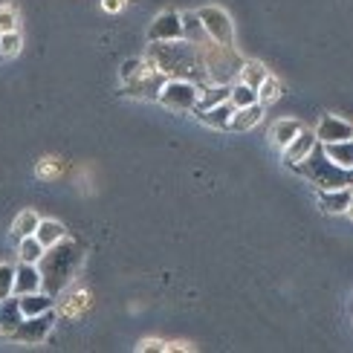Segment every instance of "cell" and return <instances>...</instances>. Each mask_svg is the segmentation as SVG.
<instances>
[{
  "label": "cell",
  "mask_w": 353,
  "mask_h": 353,
  "mask_svg": "<svg viewBox=\"0 0 353 353\" xmlns=\"http://www.w3.org/2000/svg\"><path fill=\"white\" fill-rule=\"evenodd\" d=\"M319 139H316V134L313 130H299L296 137H292L287 145H284V159H287V165H292V163H299V159H304L307 154L313 151V145H316Z\"/></svg>",
  "instance_id": "14"
},
{
  "label": "cell",
  "mask_w": 353,
  "mask_h": 353,
  "mask_svg": "<svg viewBox=\"0 0 353 353\" xmlns=\"http://www.w3.org/2000/svg\"><path fill=\"white\" fill-rule=\"evenodd\" d=\"M255 93H258V101H261V105H270V101H275L278 96L284 93V87H281V81L272 79L270 72H267V79L258 84V90H255Z\"/></svg>",
  "instance_id": "25"
},
{
  "label": "cell",
  "mask_w": 353,
  "mask_h": 353,
  "mask_svg": "<svg viewBox=\"0 0 353 353\" xmlns=\"http://www.w3.org/2000/svg\"><path fill=\"white\" fill-rule=\"evenodd\" d=\"M197 93H200V87L191 84V81H185V79H165V84L159 87L157 101H163L168 110L188 113V110H194Z\"/></svg>",
  "instance_id": "5"
},
{
  "label": "cell",
  "mask_w": 353,
  "mask_h": 353,
  "mask_svg": "<svg viewBox=\"0 0 353 353\" xmlns=\"http://www.w3.org/2000/svg\"><path fill=\"white\" fill-rule=\"evenodd\" d=\"M292 168H296L307 183L319 185V191H327V188H345L353 183V171L347 168H339L336 163H330V159L325 157V151H321V142L313 145V151L307 154L304 159H299V163H292Z\"/></svg>",
  "instance_id": "3"
},
{
  "label": "cell",
  "mask_w": 353,
  "mask_h": 353,
  "mask_svg": "<svg viewBox=\"0 0 353 353\" xmlns=\"http://www.w3.org/2000/svg\"><path fill=\"white\" fill-rule=\"evenodd\" d=\"M105 9L108 12H119L122 9V0H105Z\"/></svg>",
  "instance_id": "32"
},
{
  "label": "cell",
  "mask_w": 353,
  "mask_h": 353,
  "mask_svg": "<svg viewBox=\"0 0 353 353\" xmlns=\"http://www.w3.org/2000/svg\"><path fill=\"white\" fill-rule=\"evenodd\" d=\"M267 79V70H263L258 61H243L241 72H238V81L246 84V87H252V90H258V84Z\"/></svg>",
  "instance_id": "22"
},
{
  "label": "cell",
  "mask_w": 353,
  "mask_h": 353,
  "mask_svg": "<svg viewBox=\"0 0 353 353\" xmlns=\"http://www.w3.org/2000/svg\"><path fill=\"white\" fill-rule=\"evenodd\" d=\"M176 38H183L180 14L176 12H163L148 29V41H176Z\"/></svg>",
  "instance_id": "9"
},
{
  "label": "cell",
  "mask_w": 353,
  "mask_h": 353,
  "mask_svg": "<svg viewBox=\"0 0 353 353\" xmlns=\"http://www.w3.org/2000/svg\"><path fill=\"white\" fill-rule=\"evenodd\" d=\"M197 18L205 29V35H209L214 43H223V47H232L234 43V26H232V18L223 12V9H217V6H205L197 12Z\"/></svg>",
  "instance_id": "8"
},
{
  "label": "cell",
  "mask_w": 353,
  "mask_h": 353,
  "mask_svg": "<svg viewBox=\"0 0 353 353\" xmlns=\"http://www.w3.org/2000/svg\"><path fill=\"white\" fill-rule=\"evenodd\" d=\"M139 350H142V353H145V350H148V353H154V350H157V353H165V350H168V345L157 342V339H148V342H142V345H139Z\"/></svg>",
  "instance_id": "31"
},
{
  "label": "cell",
  "mask_w": 353,
  "mask_h": 353,
  "mask_svg": "<svg viewBox=\"0 0 353 353\" xmlns=\"http://www.w3.org/2000/svg\"><path fill=\"white\" fill-rule=\"evenodd\" d=\"M145 61L154 70H159L165 79H185L191 84H197L200 90L209 79H205V70L200 61V47L188 43L183 38L176 41H151L148 52H145Z\"/></svg>",
  "instance_id": "1"
},
{
  "label": "cell",
  "mask_w": 353,
  "mask_h": 353,
  "mask_svg": "<svg viewBox=\"0 0 353 353\" xmlns=\"http://www.w3.org/2000/svg\"><path fill=\"white\" fill-rule=\"evenodd\" d=\"M18 29V12L12 6H0V32H12Z\"/></svg>",
  "instance_id": "29"
},
{
  "label": "cell",
  "mask_w": 353,
  "mask_h": 353,
  "mask_svg": "<svg viewBox=\"0 0 353 353\" xmlns=\"http://www.w3.org/2000/svg\"><path fill=\"white\" fill-rule=\"evenodd\" d=\"M41 290V272L35 263H18L14 267V281H12V296H26V292Z\"/></svg>",
  "instance_id": "11"
},
{
  "label": "cell",
  "mask_w": 353,
  "mask_h": 353,
  "mask_svg": "<svg viewBox=\"0 0 353 353\" xmlns=\"http://www.w3.org/2000/svg\"><path fill=\"white\" fill-rule=\"evenodd\" d=\"M21 319H23V313H21L18 296H6L3 301H0V333L9 336L14 327L21 325Z\"/></svg>",
  "instance_id": "17"
},
{
  "label": "cell",
  "mask_w": 353,
  "mask_h": 353,
  "mask_svg": "<svg viewBox=\"0 0 353 353\" xmlns=\"http://www.w3.org/2000/svg\"><path fill=\"white\" fill-rule=\"evenodd\" d=\"M232 113H234V105L226 99V101H220V105H214V108H209V110H200L197 116H200V122L212 125V128H217V130H226Z\"/></svg>",
  "instance_id": "19"
},
{
  "label": "cell",
  "mask_w": 353,
  "mask_h": 353,
  "mask_svg": "<svg viewBox=\"0 0 353 353\" xmlns=\"http://www.w3.org/2000/svg\"><path fill=\"white\" fill-rule=\"evenodd\" d=\"M165 84V76L159 70H154L148 61L142 64V70L137 72L134 79H128V81H122V87H125V96H130V99H145V101H154L157 96H159V87Z\"/></svg>",
  "instance_id": "6"
},
{
  "label": "cell",
  "mask_w": 353,
  "mask_h": 353,
  "mask_svg": "<svg viewBox=\"0 0 353 353\" xmlns=\"http://www.w3.org/2000/svg\"><path fill=\"white\" fill-rule=\"evenodd\" d=\"M52 325H55V313L52 310L38 313V316H23L21 325L14 327L9 336H12L14 342H23V345H41L50 336Z\"/></svg>",
  "instance_id": "7"
},
{
  "label": "cell",
  "mask_w": 353,
  "mask_h": 353,
  "mask_svg": "<svg viewBox=\"0 0 353 353\" xmlns=\"http://www.w3.org/2000/svg\"><path fill=\"white\" fill-rule=\"evenodd\" d=\"M301 130V125L296 122V119H281V122H275V128H272V142L278 145V148H284V145L296 137Z\"/></svg>",
  "instance_id": "24"
},
{
  "label": "cell",
  "mask_w": 353,
  "mask_h": 353,
  "mask_svg": "<svg viewBox=\"0 0 353 353\" xmlns=\"http://www.w3.org/2000/svg\"><path fill=\"white\" fill-rule=\"evenodd\" d=\"M142 64H145V58H128V61L122 64V70H119V76H122V81H128V79H134L137 72L142 70Z\"/></svg>",
  "instance_id": "30"
},
{
  "label": "cell",
  "mask_w": 353,
  "mask_h": 353,
  "mask_svg": "<svg viewBox=\"0 0 353 353\" xmlns=\"http://www.w3.org/2000/svg\"><path fill=\"white\" fill-rule=\"evenodd\" d=\"M321 151L330 163H336L339 168H347L353 171V145L350 139H342V142H321Z\"/></svg>",
  "instance_id": "16"
},
{
  "label": "cell",
  "mask_w": 353,
  "mask_h": 353,
  "mask_svg": "<svg viewBox=\"0 0 353 353\" xmlns=\"http://www.w3.org/2000/svg\"><path fill=\"white\" fill-rule=\"evenodd\" d=\"M319 205H321V212H327V214H347V212H350V205H353L350 185L319 191Z\"/></svg>",
  "instance_id": "10"
},
{
  "label": "cell",
  "mask_w": 353,
  "mask_h": 353,
  "mask_svg": "<svg viewBox=\"0 0 353 353\" xmlns=\"http://www.w3.org/2000/svg\"><path fill=\"white\" fill-rule=\"evenodd\" d=\"M21 32L18 29H12V32H0V55L3 58H14L21 52Z\"/></svg>",
  "instance_id": "27"
},
{
  "label": "cell",
  "mask_w": 353,
  "mask_h": 353,
  "mask_svg": "<svg viewBox=\"0 0 353 353\" xmlns=\"http://www.w3.org/2000/svg\"><path fill=\"white\" fill-rule=\"evenodd\" d=\"M200 61L205 70L209 84H232L238 81V72L243 67V58L234 52V47H223V43H203L200 47Z\"/></svg>",
  "instance_id": "4"
},
{
  "label": "cell",
  "mask_w": 353,
  "mask_h": 353,
  "mask_svg": "<svg viewBox=\"0 0 353 353\" xmlns=\"http://www.w3.org/2000/svg\"><path fill=\"white\" fill-rule=\"evenodd\" d=\"M79 263H81V249H79L76 241L61 238L58 243L47 246L43 249V255H41V261L35 263L38 272H41V290L50 292V296L55 299L58 292L72 281Z\"/></svg>",
  "instance_id": "2"
},
{
  "label": "cell",
  "mask_w": 353,
  "mask_h": 353,
  "mask_svg": "<svg viewBox=\"0 0 353 353\" xmlns=\"http://www.w3.org/2000/svg\"><path fill=\"white\" fill-rule=\"evenodd\" d=\"M43 249L47 246H41V241L35 238V234H26V238H21V243H18V258L23 263H38L41 255H43Z\"/></svg>",
  "instance_id": "21"
},
{
  "label": "cell",
  "mask_w": 353,
  "mask_h": 353,
  "mask_svg": "<svg viewBox=\"0 0 353 353\" xmlns=\"http://www.w3.org/2000/svg\"><path fill=\"white\" fill-rule=\"evenodd\" d=\"M12 281H14V267L12 263H0V301L12 296Z\"/></svg>",
  "instance_id": "28"
},
{
  "label": "cell",
  "mask_w": 353,
  "mask_h": 353,
  "mask_svg": "<svg viewBox=\"0 0 353 353\" xmlns=\"http://www.w3.org/2000/svg\"><path fill=\"white\" fill-rule=\"evenodd\" d=\"M229 101H232L234 108H246V105H255L258 93L252 90V87L241 84V81H232V87H229Z\"/></svg>",
  "instance_id": "23"
},
{
  "label": "cell",
  "mask_w": 353,
  "mask_h": 353,
  "mask_svg": "<svg viewBox=\"0 0 353 353\" xmlns=\"http://www.w3.org/2000/svg\"><path fill=\"white\" fill-rule=\"evenodd\" d=\"M313 134H316L319 142H342V139L353 137V128L345 119H339V116H325Z\"/></svg>",
  "instance_id": "12"
},
{
  "label": "cell",
  "mask_w": 353,
  "mask_h": 353,
  "mask_svg": "<svg viewBox=\"0 0 353 353\" xmlns=\"http://www.w3.org/2000/svg\"><path fill=\"white\" fill-rule=\"evenodd\" d=\"M18 304H21V313L23 316H38V313H47L52 310V296L50 292H26V296H18Z\"/></svg>",
  "instance_id": "18"
},
{
  "label": "cell",
  "mask_w": 353,
  "mask_h": 353,
  "mask_svg": "<svg viewBox=\"0 0 353 353\" xmlns=\"http://www.w3.org/2000/svg\"><path fill=\"white\" fill-rule=\"evenodd\" d=\"M180 26H183V41L194 43V47H203V43H209L212 38L205 35V29L197 18V12H183L180 14Z\"/></svg>",
  "instance_id": "15"
},
{
  "label": "cell",
  "mask_w": 353,
  "mask_h": 353,
  "mask_svg": "<svg viewBox=\"0 0 353 353\" xmlns=\"http://www.w3.org/2000/svg\"><path fill=\"white\" fill-rule=\"evenodd\" d=\"M35 238L41 241V246H52V243H58L61 238H67V229L58 223V220H38Z\"/></svg>",
  "instance_id": "20"
},
{
  "label": "cell",
  "mask_w": 353,
  "mask_h": 353,
  "mask_svg": "<svg viewBox=\"0 0 353 353\" xmlns=\"http://www.w3.org/2000/svg\"><path fill=\"white\" fill-rule=\"evenodd\" d=\"M38 214L35 212H21L18 214V220H14V223H12V234H14V238H26V234H35V226H38Z\"/></svg>",
  "instance_id": "26"
},
{
  "label": "cell",
  "mask_w": 353,
  "mask_h": 353,
  "mask_svg": "<svg viewBox=\"0 0 353 353\" xmlns=\"http://www.w3.org/2000/svg\"><path fill=\"white\" fill-rule=\"evenodd\" d=\"M261 119H263V105H261V101H255V105H246V108H234V113H232V119H229V128H226V130L243 134V130H252Z\"/></svg>",
  "instance_id": "13"
}]
</instances>
